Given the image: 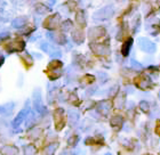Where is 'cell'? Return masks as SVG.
Returning a JSON list of instances; mask_svg holds the SVG:
<instances>
[{"label":"cell","mask_w":160,"mask_h":155,"mask_svg":"<svg viewBox=\"0 0 160 155\" xmlns=\"http://www.w3.org/2000/svg\"><path fill=\"white\" fill-rule=\"evenodd\" d=\"M138 45H140L141 49L144 50V51H148V53H153L156 50V45L153 42H151L150 40L145 39V38H141Z\"/></svg>","instance_id":"1"},{"label":"cell","mask_w":160,"mask_h":155,"mask_svg":"<svg viewBox=\"0 0 160 155\" xmlns=\"http://www.w3.org/2000/svg\"><path fill=\"white\" fill-rule=\"evenodd\" d=\"M136 85L140 87L141 89H148V88H150L152 87V82H151V80L149 76H141L140 80L136 81Z\"/></svg>","instance_id":"2"},{"label":"cell","mask_w":160,"mask_h":155,"mask_svg":"<svg viewBox=\"0 0 160 155\" xmlns=\"http://www.w3.org/2000/svg\"><path fill=\"white\" fill-rule=\"evenodd\" d=\"M132 45H133V39H128L126 42L123 43L122 49H121L123 56H127V55L129 54V49H130V47H132Z\"/></svg>","instance_id":"3"},{"label":"cell","mask_w":160,"mask_h":155,"mask_svg":"<svg viewBox=\"0 0 160 155\" xmlns=\"http://www.w3.org/2000/svg\"><path fill=\"white\" fill-rule=\"evenodd\" d=\"M140 106H141V109H143L144 112H147V111H149V104H148V103H145V102H141Z\"/></svg>","instance_id":"4"},{"label":"cell","mask_w":160,"mask_h":155,"mask_svg":"<svg viewBox=\"0 0 160 155\" xmlns=\"http://www.w3.org/2000/svg\"><path fill=\"white\" fill-rule=\"evenodd\" d=\"M156 132L160 136V122H159V124L157 125V128H156Z\"/></svg>","instance_id":"5"},{"label":"cell","mask_w":160,"mask_h":155,"mask_svg":"<svg viewBox=\"0 0 160 155\" xmlns=\"http://www.w3.org/2000/svg\"><path fill=\"white\" fill-rule=\"evenodd\" d=\"M159 97H160V93H159Z\"/></svg>","instance_id":"6"}]
</instances>
